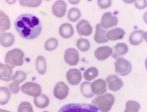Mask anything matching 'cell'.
<instances>
[{
  "instance_id": "6da1fadb",
  "label": "cell",
  "mask_w": 147,
  "mask_h": 112,
  "mask_svg": "<svg viewBox=\"0 0 147 112\" xmlns=\"http://www.w3.org/2000/svg\"><path fill=\"white\" fill-rule=\"evenodd\" d=\"M15 26L21 36L26 39L37 38L42 29V24L38 18L30 14H24L18 16L15 21Z\"/></svg>"
},
{
  "instance_id": "7a4b0ae2",
  "label": "cell",
  "mask_w": 147,
  "mask_h": 112,
  "mask_svg": "<svg viewBox=\"0 0 147 112\" xmlns=\"http://www.w3.org/2000/svg\"><path fill=\"white\" fill-rule=\"evenodd\" d=\"M115 99L114 96L106 93L96 97L92 101V103L102 112H108L112 108Z\"/></svg>"
},
{
  "instance_id": "3957f363",
  "label": "cell",
  "mask_w": 147,
  "mask_h": 112,
  "mask_svg": "<svg viewBox=\"0 0 147 112\" xmlns=\"http://www.w3.org/2000/svg\"><path fill=\"white\" fill-rule=\"evenodd\" d=\"M24 54L21 50L16 48L9 51L5 57V62L7 65L14 68L16 66H21L24 63Z\"/></svg>"
},
{
  "instance_id": "277c9868",
  "label": "cell",
  "mask_w": 147,
  "mask_h": 112,
  "mask_svg": "<svg viewBox=\"0 0 147 112\" xmlns=\"http://www.w3.org/2000/svg\"><path fill=\"white\" fill-rule=\"evenodd\" d=\"M98 109L93 105L84 103H71L63 107L58 112H98Z\"/></svg>"
},
{
  "instance_id": "5b68a950",
  "label": "cell",
  "mask_w": 147,
  "mask_h": 112,
  "mask_svg": "<svg viewBox=\"0 0 147 112\" xmlns=\"http://www.w3.org/2000/svg\"><path fill=\"white\" fill-rule=\"evenodd\" d=\"M115 71L119 75L125 76L131 71L132 66L129 61L123 58H119L115 62Z\"/></svg>"
},
{
  "instance_id": "8992f818",
  "label": "cell",
  "mask_w": 147,
  "mask_h": 112,
  "mask_svg": "<svg viewBox=\"0 0 147 112\" xmlns=\"http://www.w3.org/2000/svg\"><path fill=\"white\" fill-rule=\"evenodd\" d=\"M22 91L29 96L37 97L42 92L41 86L38 83L32 82H27L21 86Z\"/></svg>"
},
{
  "instance_id": "52a82bcc",
  "label": "cell",
  "mask_w": 147,
  "mask_h": 112,
  "mask_svg": "<svg viewBox=\"0 0 147 112\" xmlns=\"http://www.w3.org/2000/svg\"><path fill=\"white\" fill-rule=\"evenodd\" d=\"M69 90L68 86L65 83L63 82H60L55 86L53 94L55 97L58 99L63 100L67 96Z\"/></svg>"
},
{
  "instance_id": "ba28073f",
  "label": "cell",
  "mask_w": 147,
  "mask_h": 112,
  "mask_svg": "<svg viewBox=\"0 0 147 112\" xmlns=\"http://www.w3.org/2000/svg\"><path fill=\"white\" fill-rule=\"evenodd\" d=\"M64 59L69 65L71 66L76 65L79 60V53L74 48H69L65 51Z\"/></svg>"
},
{
  "instance_id": "9c48e42d",
  "label": "cell",
  "mask_w": 147,
  "mask_h": 112,
  "mask_svg": "<svg viewBox=\"0 0 147 112\" xmlns=\"http://www.w3.org/2000/svg\"><path fill=\"white\" fill-rule=\"evenodd\" d=\"M117 18L112 13L107 12L103 15L101 19L102 26L105 29H107L116 26L118 23Z\"/></svg>"
},
{
  "instance_id": "30bf717a",
  "label": "cell",
  "mask_w": 147,
  "mask_h": 112,
  "mask_svg": "<svg viewBox=\"0 0 147 112\" xmlns=\"http://www.w3.org/2000/svg\"><path fill=\"white\" fill-rule=\"evenodd\" d=\"M66 76L68 83L73 86L79 84L82 79L81 72L76 69H70L67 72Z\"/></svg>"
},
{
  "instance_id": "8fae6325",
  "label": "cell",
  "mask_w": 147,
  "mask_h": 112,
  "mask_svg": "<svg viewBox=\"0 0 147 112\" xmlns=\"http://www.w3.org/2000/svg\"><path fill=\"white\" fill-rule=\"evenodd\" d=\"M91 89L94 94L97 96L102 94L107 91V82L101 79L95 80L91 83Z\"/></svg>"
},
{
  "instance_id": "7c38bea8",
  "label": "cell",
  "mask_w": 147,
  "mask_h": 112,
  "mask_svg": "<svg viewBox=\"0 0 147 112\" xmlns=\"http://www.w3.org/2000/svg\"><path fill=\"white\" fill-rule=\"evenodd\" d=\"M108 87L110 90L116 92L120 90L123 86V82L115 75H110L106 78Z\"/></svg>"
},
{
  "instance_id": "4fadbf2b",
  "label": "cell",
  "mask_w": 147,
  "mask_h": 112,
  "mask_svg": "<svg viewBox=\"0 0 147 112\" xmlns=\"http://www.w3.org/2000/svg\"><path fill=\"white\" fill-rule=\"evenodd\" d=\"M113 49L108 46L99 47L95 51V55L99 60L103 61L107 59L112 54Z\"/></svg>"
},
{
  "instance_id": "5bb4252c",
  "label": "cell",
  "mask_w": 147,
  "mask_h": 112,
  "mask_svg": "<svg viewBox=\"0 0 147 112\" xmlns=\"http://www.w3.org/2000/svg\"><path fill=\"white\" fill-rule=\"evenodd\" d=\"M76 28L78 33L81 35L88 36L92 32V28L86 20H81L76 25Z\"/></svg>"
},
{
  "instance_id": "9a60e30c",
  "label": "cell",
  "mask_w": 147,
  "mask_h": 112,
  "mask_svg": "<svg viewBox=\"0 0 147 112\" xmlns=\"http://www.w3.org/2000/svg\"><path fill=\"white\" fill-rule=\"evenodd\" d=\"M67 6L66 4L63 1H58L53 5L52 8L53 14L59 18L64 16L66 12Z\"/></svg>"
},
{
  "instance_id": "2e32d148",
  "label": "cell",
  "mask_w": 147,
  "mask_h": 112,
  "mask_svg": "<svg viewBox=\"0 0 147 112\" xmlns=\"http://www.w3.org/2000/svg\"><path fill=\"white\" fill-rule=\"evenodd\" d=\"M107 31L99 23L97 25L94 37V40L96 43L100 44L108 41V40L106 36Z\"/></svg>"
},
{
  "instance_id": "e0dca14e",
  "label": "cell",
  "mask_w": 147,
  "mask_h": 112,
  "mask_svg": "<svg viewBox=\"0 0 147 112\" xmlns=\"http://www.w3.org/2000/svg\"><path fill=\"white\" fill-rule=\"evenodd\" d=\"M12 68L9 65L1 63L0 65V79L5 81L11 80L12 77Z\"/></svg>"
},
{
  "instance_id": "ac0fdd59",
  "label": "cell",
  "mask_w": 147,
  "mask_h": 112,
  "mask_svg": "<svg viewBox=\"0 0 147 112\" xmlns=\"http://www.w3.org/2000/svg\"><path fill=\"white\" fill-rule=\"evenodd\" d=\"M128 47L126 44L118 43L113 48L112 57L115 59H117L123 56L128 52Z\"/></svg>"
},
{
  "instance_id": "d6986e66",
  "label": "cell",
  "mask_w": 147,
  "mask_h": 112,
  "mask_svg": "<svg viewBox=\"0 0 147 112\" xmlns=\"http://www.w3.org/2000/svg\"><path fill=\"white\" fill-rule=\"evenodd\" d=\"M125 34L123 30L117 28L108 31L106 34V36L108 40L115 41L123 38Z\"/></svg>"
},
{
  "instance_id": "ffe728a7",
  "label": "cell",
  "mask_w": 147,
  "mask_h": 112,
  "mask_svg": "<svg viewBox=\"0 0 147 112\" xmlns=\"http://www.w3.org/2000/svg\"><path fill=\"white\" fill-rule=\"evenodd\" d=\"M61 36L65 39H69L73 35L74 31L70 24L65 23L61 25L59 29Z\"/></svg>"
},
{
  "instance_id": "44dd1931",
  "label": "cell",
  "mask_w": 147,
  "mask_h": 112,
  "mask_svg": "<svg viewBox=\"0 0 147 112\" xmlns=\"http://www.w3.org/2000/svg\"><path fill=\"white\" fill-rule=\"evenodd\" d=\"M144 33V31L141 30L134 31L129 37V41L130 43L134 45L140 44L143 40Z\"/></svg>"
},
{
  "instance_id": "7402d4cb",
  "label": "cell",
  "mask_w": 147,
  "mask_h": 112,
  "mask_svg": "<svg viewBox=\"0 0 147 112\" xmlns=\"http://www.w3.org/2000/svg\"><path fill=\"white\" fill-rule=\"evenodd\" d=\"M14 41V37L10 33H4L1 35V43L5 47H8L11 46L13 44Z\"/></svg>"
},
{
  "instance_id": "603a6c76",
  "label": "cell",
  "mask_w": 147,
  "mask_h": 112,
  "mask_svg": "<svg viewBox=\"0 0 147 112\" xmlns=\"http://www.w3.org/2000/svg\"><path fill=\"white\" fill-rule=\"evenodd\" d=\"M34 102L35 106L39 108L43 109L47 107L49 103L48 97L44 94H41L34 99Z\"/></svg>"
},
{
  "instance_id": "cb8c5ba5",
  "label": "cell",
  "mask_w": 147,
  "mask_h": 112,
  "mask_svg": "<svg viewBox=\"0 0 147 112\" xmlns=\"http://www.w3.org/2000/svg\"><path fill=\"white\" fill-rule=\"evenodd\" d=\"M98 71L94 67H91L87 69L84 73L83 77L84 79L88 81L93 80L98 77Z\"/></svg>"
},
{
  "instance_id": "d4e9b609",
  "label": "cell",
  "mask_w": 147,
  "mask_h": 112,
  "mask_svg": "<svg viewBox=\"0 0 147 112\" xmlns=\"http://www.w3.org/2000/svg\"><path fill=\"white\" fill-rule=\"evenodd\" d=\"M91 84L90 82L86 81H84L81 84V92L83 96L86 98H91L94 96L91 90Z\"/></svg>"
},
{
  "instance_id": "484cf974",
  "label": "cell",
  "mask_w": 147,
  "mask_h": 112,
  "mask_svg": "<svg viewBox=\"0 0 147 112\" xmlns=\"http://www.w3.org/2000/svg\"><path fill=\"white\" fill-rule=\"evenodd\" d=\"M0 104L4 105L9 102L10 98L11 93L9 89L6 87H2L0 88Z\"/></svg>"
},
{
  "instance_id": "4316f807",
  "label": "cell",
  "mask_w": 147,
  "mask_h": 112,
  "mask_svg": "<svg viewBox=\"0 0 147 112\" xmlns=\"http://www.w3.org/2000/svg\"><path fill=\"white\" fill-rule=\"evenodd\" d=\"M0 28L1 30L4 32L10 29V22L8 17L3 12L0 14Z\"/></svg>"
},
{
  "instance_id": "83f0119b",
  "label": "cell",
  "mask_w": 147,
  "mask_h": 112,
  "mask_svg": "<svg viewBox=\"0 0 147 112\" xmlns=\"http://www.w3.org/2000/svg\"><path fill=\"white\" fill-rule=\"evenodd\" d=\"M36 68L38 72L40 74H44L47 69L46 63L44 57L39 56L37 58L36 62Z\"/></svg>"
},
{
  "instance_id": "f1b7e54d",
  "label": "cell",
  "mask_w": 147,
  "mask_h": 112,
  "mask_svg": "<svg viewBox=\"0 0 147 112\" xmlns=\"http://www.w3.org/2000/svg\"><path fill=\"white\" fill-rule=\"evenodd\" d=\"M81 16L80 11L76 8L70 9L68 13V17L69 20L72 22L77 21Z\"/></svg>"
},
{
  "instance_id": "f546056e",
  "label": "cell",
  "mask_w": 147,
  "mask_h": 112,
  "mask_svg": "<svg viewBox=\"0 0 147 112\" xmlns=\"http://www.w3.org/2000/svg\"><path fill=\"white\" fill-rule=\"evenodd\" d=\"M26 79V74L22 71H18L15 72L12 77V80L18 84H20Z\"/></svg>"
},
{
  "instance_id": "4dcf8cb0",
  "label": "cell",
  "mask_w": 147,
  "mask_h": 112,
  "mask_svg": "<svg viewBox=\"0 0 147 112\" xmlns=\"http://www.w3.org/2000/svg\"><path fill=\"white\" fill-rule=\"evenodd\" d=\"M77 46L80 51L85 52L87 51L89 49L90 43L87 39H81L78 41Z\"/></svg>"
},
{
  "instance_id": "1f68e13d",
  "label": "cell",
  "mask_w": 147,
  "mask_h": 112,
  "mask_svg": "<svg viewBox=\"0 0 147 112\" xmlns=\"http://www.w3.org/2000/svg\"><path fill=\"white\" fill-rule=\"evenodd\" d=\"M125 109L129 111L138 112L140 109V104L137 102L132 100L128 101L125 104Z\"/></svg>"
},
{
  "instance_id": "d6a6232c",
  "label": "cell",
  "mask_w": 147,
  "mask_h": 112,
  "mask_svg": "<svg viewBox=\"0 0 147 112\" xmlns=\"http://www.w3.org/2000/svg\"><path fill=\"white\" fill-rule=\"evenodd\" d=\"M58 44V41L56 39L51 38L48 40L46 42L45 48L48 51H52L57 48Z\"/></svg>"
},
{
  "instance_id": "836d02e7",
  "label": "cell",
  "mask_w": 147,
  "mask_h": 112,
  "mask_svg": "<svg viewBox=\"0 0 147 112\" xmlns=\"http://www.w3.org/2000/svg\"><path fill=\"white\" fill-rule=\"evenodd\" d=\"M18 112H33L31 104L29 102H22L18 108Z\"/></svg>"
},
{
  "instance_id": "e575fe53",
  "label": "cell",
  "mask_w": 147,
  "mask_h": 112,
  "mask_svg": "<svg viewBox=\"0 0 147 112\" xmlns=\"http://www.w3.org/2000/svg\"><path fill=\"white\" fill-rule=\"evenodd\" d=\"M41 1H21L20 4L22 6L31 7H36L41 3Z\"/></svg>"
},
{
  "instance_id": "d590c367",
  "label": "cell",
  "mask_w": 147,
  "mask_h": 112,
  "mask_svg": "<svg viewBox=\"0 0 147 112\" xmlns=\"http://www.w3.org/2000/svg\"><path fill=\"white\" fill-rule=\"evenodd\" d=\"M112 1L110 0L108 1H98V4L99 6L102 9H105L109 7L111 5Z\"/></svg>"
},
{
  "instance_id": "8d00e7d4",
  "label": "cell",
  "mask_w": 147,
  "mask_h": 112,
  "mask_svg": "<svg viewBox=\"0 0 147 112\" xmlns=\"http://www.w3.org/2000/svg\"><path fill=\"white\" fill-rule=\"evenodd\" d=\"M19 84L14 82L11 83L9 85V88L11 92L15 94H17L19 92L20 88Z\"/></svg>"
},
{
  "instance_id": "74e56055",
  "label": "cell",
  "mask_w": 147,
  "mask_h": 112,
  "mask_svg": "<svg viewBox=\"0 0 147 112\" xmlns=\"http://www.w3.org/2000/svg\"><path fill=\"white\" fill-rule=\"evenodd\" d=\"M135 5L137 8L139 9H143L146 7V3L144 2V1H136Z\"/></svg>"
},
{
  "instance_id": "f35d334b",
  "label": "cell",
  "mask_w": 147,
  "mask_h": 112,
  "mask_svg": "<svg viewBox=\"0 0 147 112\" xmlns=\"http://www.w3.org/2000/svg\"><path fill=\"white\" fill-rule=\"evenodd\" d=\"M1 112H10L9 111L1 109Z\"/></svg>"
},
{
  "instance_id": "ab89813d",
  "label": "cell",
  "mask_w": 147,
  "mask_h": 112,
  "mask_svg": "<svg viewBox=\"0 0 147 112\" xmlns=\"http://www.w3.org/2000/svg\"><path fill=\"white\" fill-rule=\"evenodd\" d=\"M124 112H138H138L132 111H129L128 110H127L125 109V111H124Z\"/></svg>"
},
{
  "instance_id": "60d3db41",
  "label": "cell",
  "mask_w": 147,
  "mask_h": 112,
  "mask_svg": "<svg viewBox=\"0 0 147 112\" xmlns=\"http://www.w3.org/2000/svg\"><path fill=\"white\" fill-rule=\"evenodd\" d=\"M43 112H48L47 111H44Z\"/></svg>"
}]
</instances>
